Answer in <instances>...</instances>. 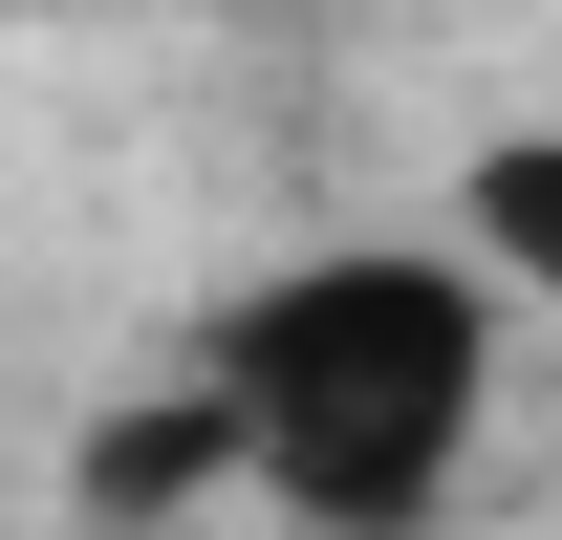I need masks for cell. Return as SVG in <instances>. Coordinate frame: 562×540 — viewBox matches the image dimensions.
Listing matches in <instances>:
<instances>
[{"instance_id": "cell-2", "label": "cell", "mask_w": 562, "mask_h": 540, "mask_svg": "<svg viewBox=\"0 0 562 540\" xmlns=\"http://www.w3.org/2000/svg\"><path fill=\"white\" fill-rule=\"evenodd\" d=\"M195 475H238V454H216V390H151V432H109V454H87V497H109V519H151V497H195Z\"/></svg>"}, {"instance_id": "cell-1", "label": "cell", "mask_w": 562, "mask_h": 540, "mask_svg": "<svg viewBox=\"0 0 562 540\" xmlns=\"http://www.w3.org/2000/svg\"><path fill=\"white\" fill-rule=\"evenodd\" d=\"M195 390H216V454L303 540H432L497 410V281L432 238H325L195 325Z\"/></svg>"}, {"instance_id": "cell-3", "label": "cell", "mask_w": 562, "mask_h": 540, "mask_svg": "<svg viewBox=\"0 0 562 540\" xmlns=\"http://www.w3.org/2000/svg\"><path fill=\"white\" fill-rule=\"evenodd\" d=\"M562 260V151H476V281H541Z\"/></svg>"}]
</instances>
